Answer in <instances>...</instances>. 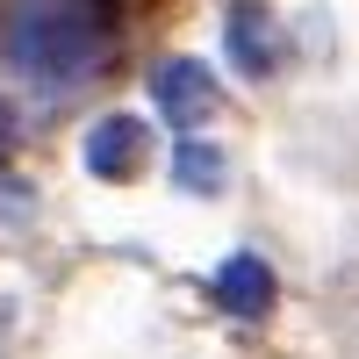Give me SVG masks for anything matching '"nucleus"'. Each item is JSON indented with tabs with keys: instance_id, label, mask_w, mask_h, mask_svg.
<instances>
[{
	"instance_id": "f257e3e1",
	"label": "nucleus",
	"mask_w": 359,
	"mask_h": 359,
	"mask_svg": "<svg viewBox=\"0 0 359 359\" xmlns=\"http://www.w3.org/2000/svg\"><path fill=\"white\" fill-rule=\"evenodd\" d=\"M8 57L29 79H43L50 94L57 86H79L86 72H101V57H108L101 8L94 0H29L8 22Z\"/></svg>"
},
{
	"instance_id": "f03ea898",
	"label": "nucleus",
	"mask_w": 359,
	"mask_h": 359,
	"mask_svg": "<svg viewBox=\"0 0 359 359\" xmlns=\"http://www.w3.org/2000/svg\"><path fill=\"white\" fill-rule=\"evenodd\" d=\"M151 94H158V115L165 123H180V130H194V123H208L216 115V72L201 65V57H165V65L151 72Z\"/></svg>"
},
{
	"instance_id": "7ed1b4c3",
	"label": "nucleus",
	"mask_w": 359,
	"mask_h": 359,
	"mask_svg": "<svg viewBox=\"0 0 359 359\" xmlns=\"http://www.w3.org/2000/svg\"><path fill=\"white\" fill-rule=\"evenodd\" d=\"M144 151H151V130H144V115H101L94 130H86L79 158L94 180H130L144 172Z\"/></svg>"
},
{
	"instance_id": "20e7f679",
	"label": "nucleus",
	"mask_w": 359,
	"mask_h": 359,
	"mask_svg": "<svg viewBox=\"0 0 359 359\" xmlns=\"http://www.w3.org/2000/svg\"><path fill=\"white\" fill-rule=\"evenodd\" d=\"M216 302L230 316H266L273 309V266H266L259 252H237L216 266Z\"/></svg>"
},
{
	"instance_id": "39448f33",
	"label": "nucleus",
	"mask_w": 359,
	"mask_h": 359,
	"mask_svg": "<svg viewBox=\"0 0 359 359\" xmlns=\"http://www.w3.org/2000/svg\"><path fill=\"white\" fill-rule=\"evenodd\" d=\"M230 57H237V72H273V22L252 0L230 8Z\"/></svg>"
},
{
	"instance_id": "423d86ee",
	"label": "nucleus",
	"mask_w": 359,
	"mask_h": 359,
	"mask_svg": "<svg viewBox=\"0 0 359 359\" xmlns=\"http://www.w3.org/2000/svg\"><path fill=\"white\" fill-rule=\"evenodd\" d=\"M172 180H180V187H187V194H216L223 187V151H216V144H180V151H172Z\"/></svg>"
},
{
	"instance_id": "0eeeda50",
	"label": "nucleus",
	"mask_w": 359,
	"mask_h": 359,
	"mask_svg": "<svg viewBox=\"0 0 359 359\" xmlns=\"http://www.w3.org/2000/svg\"><path fill=\"white\" fill-rule=\"evenodd\" d=\"M8 158H15V108L0 101V165H8Z\"/></svg>"
},
{
	"instance_id": "6e6552de",
	"label": "nucleus",
	"mask_w": 359,
	"mask_h": 359,
	"mask_svg": "<svg viewBox=\"0 0 359 359\" xmlns=\"http://www.w3.org/2000/svg\"><path fill=\"white\" fill-rule=\"evenodd\" d=\"M22 208H29V194H22V187H0V216H22Z\"/></svg>"
}]
</instances>
